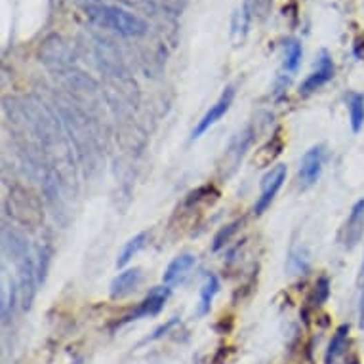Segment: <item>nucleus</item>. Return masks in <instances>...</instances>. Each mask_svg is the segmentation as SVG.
Segmentation results:
<instances>
[{
  "label": "nucleus",
  "instance_id": "nucleus-1",
  "mask_svg": "<svg viewBox=\"0 0 364 364\" xmlns=\"http://www.w3.org/2000/svg\"><path fill=\"white\" fill-rule=\"evenodd\" d=\"M84 12L90 21L99 25L102 29L117 32L126 39H137L149 31L147 21L134 12L117 6V4H105V2H88Z\"/></svg>",
  "mask_w": 364,
  "mask_h": 364
},
{
  "label": "nucleus",
  "instance_id": "nucleus-2",
  "mask_svg": "<svg viewBox=\"0 0 364 364\" xmlns=\"http://www.w3.org/2000/svg\"><path fill=\"white\" fill-rule=\"evenodd\" d=\"M4 248L10 253V258L14 260L17 269V277H19V290L23 296V307L29 309L35 298V286L39 282V278L35 275V263H32L31 256H29V248L23 238L17 233H8L4 229Z\"/></svg>",
  "mask_w": 364,
  "mask_h": 364
},
{
  "label": "nucleus",
  "instance_id": "nucleus-3",
  "mask_svg": "<svg viewBox=\"0 0 364 364\" xmlns=\"http://www.w3.org/2000/svg\"><path fill=\"white\" fill-rule=\"evenodd\" d=\"M8 215L23 227L37 229L44 222V210L40 198L23 185H14L6 197Z\"/></svg>",
  "mask_w": 364,
  "mask_h": 364
},
{
  "label": "nucleus",
  "instance_id": "nucleus-4",
  "mask_svg": "<svg viewBox=\"0 0 364 364\" xmlns=\"http://www.w3.org/2000/svg\"><path fill=\"white\" fill-rule=\"evenodd\" d=\"M286 172L288 170H286L285 164H277V166H273L267 174L263 175L262 193H260V198L253 204V214L260 215L269 208L271 202L275 200L277 193L282 187V183L286 182Z\"/></svg>",
  "mask_w": 364,
  "mask_h": 364
},
{
  "label": "nucleus",
  "instance_id": "nucleus-5",
  "mask_svg": "<svg viewBox=\"0 0 364 364\" xmlns=\"http://www.w3.org/2000/svg\"><path fill=\"white\" fill-rule=\"evenodd\" d=\"M170 298V288L166 285L164 286H155V288H151V292L145 296V300L137 305V307L126 315V317L122 318L119 323L120 325H124V323H132V320H137V318L143 317H155V315H159L160 311L164 309V303Z\"/></svg>",
  "mask_w": 364,
  "mask_h": 364
},
{
  "label": "nucleus",
  "instance_id": "nucleus-6",
  "mask_svg": "<svg viewBox=\"0 0 364 364\" xmlns=\"http://www.w3.org/2000/svg\"><path fill=\"white\" fill-rule=\"evenodd\" d=\"M334 73H336V67H334L332 56L326 50H320L317 57V69L301 82L300 95L315 94L318 88H323L326 82L334 79Z\"/></svg>",
  "mask_w": 364,
  "mask_h": 364
},
{
  "label": "nucleus",
  "instance_id": "nucleus-7",
  "mask_svg": "<svg viewBox=\"0 0 364 364\" xmlns=\"http://www.w3.org/2000/svg\"><path fill=\"white\" fill-rule=\"evenodd\" d=\"M325 157L326 153L323 145H315L303 155L300 170H298V178H300L303 189H307V187L318 182V178L323 174V166H325Z\"/></svg>",
  "mask_w": 364,
  "mask_h": 364
},
{
  "label": "nucleus",
  "instance_id": "nucleus-8",
  "mask_svg": "<svg viewBox=\"0 0 364 364\" xmlns=\"http://www.w3.org/2000/svg\"><path fill=\"white\" fill-rule=\"evenodd\" d=\"M233 99H235V88L227 86L223 90V94L220 95V99L206 111V115L202 119L198 120V124L195 126V130L191 132V140H198L200 135L208 132L210 128L214 126L218 120L222 119L225 113L229 111V107L233 105Z\"/></svg>",
  "mask_w": 364,
  "mask_h": 364
},
{
  "label": "nucleus",
  "instance_id": "nucleus-9",
  "mask_svg": "<svg viewBox=\"0 0 364 364\" xmlns=\"http://www.w3.org/2000/svg\"><path fill=\"white\" fill-rule=\"evenodd\" d=\"M364 235V198L356 200L353 208H351V214H349L347 222L343 225L341 231V242L347 250H353Z\"/></svg>",
  "mask_w": 364,
  "mask_h": 364
},
{
  "label": "nucleus",
  "instance_id": "nucleus-10",
  "mask_svg": "<svg viewBox=\"0 0 364 364\" xmlns=\"http://www.w3.org/2000/svg\"><path fill=\"white\" fill-rule=\"evenodd\" d=\"M143 282V271L140 267L134 269H126L119 273L117 277L113 278L111 286H109V292H111L113 300H122L130 294H134L140 285Z\"/></svg>",
  "mask_w": 364,
  "mask_h": 364
},
{
  "label": "nucleus",
  "instance_id": "nucleus-11",
  "mask_svg": "<svg viewBox=\"0 0 364 364\" xmlns=\"http://www.w3.org/2000/svg\"><path fill=\"white\" fill-rule=\"evenodd\" d=\"M282 149H285V140H282L280 132H275V134L271 135L269 142H265L260 149L253 151L252 162L258 168L271 166L280 157Z\"/></svg>",
  "mask_w": 364,
  "mask_h": 364
},
{
  "label": "nucleus",
  "instance_id": "nucleus-12",
  "mask_svg": "<svg viewBox=\"0 0 364 364\" xmlns=\"http://www.w3.org/2000/svg\"><path fill=\"white\" fill-rule=\"evenodd\" d=\"M253 135H256L253 128L248 126L246 130H242V132H240V134H238L233 142H231L229 149H227V153H225V162H227V166L231 168V174L235 172V168L238 166V162H240L242 157H245V151L250 147ZM225 168H223V170H225Z\"/></svg>",
  "mask_w": 364,
  "mask_h": 364
},
{
  "label": "nucleus",
  "instance_id": "nucleus-13",
  "mask_svg": "<svg viewBox=\"0 0 364 364\" xmlns=\"http://www.w3.org/2000/svg\"><path fill=\"white\" fill-rule=\"evenodd\" d=\"M195 262H197V258H195L193 253H180V256H175L174 260L168 263L166 271H164V275H162V282L166 286L180 282V280L189 273L191 267L195 265Z\"/></svg>",
  "mask_w": 364,
  "mask_h": 364
},
{
  "label": "nucleus",
  "instance_id": "nucleus-14",
  "mask_svg": "<svg viewBox=\"0 0 364 364\" xmlns=\"http://www.w3.org/2000/svg\"><path fill=\"white\" fill-rule=\"evenodd\" d=\"M347 338H349V325H341L336 328L332 340L328 343L325 355V364H334L341 356V353L347 347Z\"/></svg>",
  "mask_w": 364,
  "mask_h": 364
},
{
  "label": "nucleus",
  "instance_id": "nucleus-15",
  "mask_svg": "<svg viewBox=\"0 0 364 364\" xmlns=\"http://www.w3.org/2000/svg\"><path fill=\"white\" fill-rule=\"evenodd\" d=\"M301 57H303V50H301L300 40H285V65H282V69L288 77H292L294 73L300 69Z\"/></svg>",
  "mask_w": 364,
  "mask_h": 364
},
{
  "label": "nucleus",
  "instance_id": "nucleus-16",
  "mask_svg": "<svg viewBox=\"0 0 364 364\" xmlns=\"http://www.w3.org/2000/svg\"><path fill=\"white\" fill-rule=\"evenodd\" d=\"M349 119H351V130L358 134L364 124V95L358 92H351L347 95Z\"/></svg>",
  "mask_w": 364,
  "mask_h": 364
},
{
  "label": "nucleus",
  "instance_id": "nucleus-17",
  "mask_svg": "<svg viewBox=\"0 0 364 364\" xmlns=\"http://www.w3.org/2000/svg\"><path fill=\"white\" fill-rule=\"evenodd\" d=\"M220 292V280L215 275H208L204 278V285L200 288V303H198V315L202 317L206 313H210L212 301H214L215 294Z\"/></svg>",
  "mask_w": 364,
  "mask_h": 364
},
{
  "label": "nucleus",
  "instance_id": "nucleus-18",
  "mask_svg": "<svg viewBox=\"0 0 364 364\" xmlns=\"http://www.w3.org/2000/svg\"><path fill=\"white\" fill-rule=\"evenodd\" d=\"M147 238H149V235H147L145 231H143V233H137L135 237L130 238L126 245H124V248H122V252L119 253V258H117V265H119V267H124L126 263H130V260L134 258L135 253H140L143 248H145Z\"/></svg>",
  "mask_w": 364,
  "mask_h": 364
},
{
  "label": "nucleus",
  "instance_id": "nucleus-19",
  "mask_svg": "<svg viewBox=\"0 0 364 364\" xmlns=\"http://www.w3.org/2000/svg\"><path fill=\"white\" fill-rule=\"evenodd\" d=\"M218 197H220V191L215 189L214 185H202V187H198L197 191H193V193L187 195L185 204L195 206V204H200V202L210 204V202H214Z\"/></svg>",
  "mask_w": 364,
  "mask_h": 364
},
{
  "label": "nucleus",
  "instance_id": "nucleus-20",
  "mask_svg": "<svg viewBox=\"0 0 364 364\" xmlns=\"http://www.w3.org/2000/svg\"><path fill=\"white\" fill-rule=\"evenodd\" d=\"M328 298H330V278L320 277L317 280L315 288H313V292H311L309 305H311V307H320L323 303H326Z\"/></svg>",
  "mask_w": 364,
  "mask_h": 364
},
{
  "label": "nucleus",
  "instance_id": "nucleus-21",
  "mask_svg": "<svg viewBox=\"0 0 364 364\" xmlns=\"http://www.w3.org/2000/svg\"><path fill=\"white\" fill-rule=\"evenodd\" d=\"M240 225H242V222H240V220H237V222L229 223V225H225V227H222V229L218 231V233H215V237H214V245H212V250H214V252H218V250H222L225 245H229V240L233 238V235L237 233Z\"/></svg>",
  "mask_w": 364,
  "mask_h": 364
},
{
  "label": "nucleus",
  "instance_id": "nucleus-22",
  "mask_svg": "<svg viewBox=\"0 0 364 364\" xmlns=\"http://www.w3.org/2000/svg\"><path fill=\"white\" fill-rule=\"evenodd\" d=\"M271 4H273V0H246L245 8L248 10L250 17L265 19L271 12Z\"/></svg>",
  "mask_w": 364,
  "mask_h": 364
},
{
  "label": "nucleus",
  "instance_id": "nucleus-23",
  "mask_svg": "<svg viewBox=\"0 0 364 364\" xmlns=\"http://www.w3.org/2000/svg\"><path fill=\"white\" fill-rule=\"evenodd\" d=\"M250 19L252 17H250V14H248V10L245 6H242V10L235 12V16H233V35H237V39H245Z\"/></svg>",
  "mask_w": 364,
  "mask_h": 364
},
{
  "label": "nucleus",
  "instance_id": "nucleus-24",
  "mask_svg": "<svg viewBox=\"0 0 364 364\" xmlns=\"http://www.w3.org/2000/svg\"><path fill=\"white\" fill-rule=\"evenodd\" d=\"M286 364H315L311 345H301V347L292 349L288 358H286Z\"/></svg>",
  "mask_w": 364,
  "mask_h": 364
},
{
  "label": "nucleus",
  "instance_id": "nucleus-25",
  "mask_svg": "<svg viewBox=\"0 0 364 364\" xmlns=\"http://www.w3.org/2000/svg\"><path fill=\"white\" fill-rule=\"evenodd\" d=\"M178 323H180V318H178V317H172V318H170V320H168V323H164V325H162V326H159V328H157L155 332L151 334L149 338H145V341L159 340V338H162V336H164V334H166L168 330H170V328H174V326L178 325Z\"/></svg>",
  "mask_w": 364,
  "mask_h": 364
},
{
  "label": "nucleus",
  "instance_id": "nucleus-26",
  "mask_svg": "<svg viewBox=\"0 0 364 364\" xmlns=\"http://www.w3.org/2000/svg\"><path fill=\"white\" fill-rule=\"evenodd\" d=\"M48 262H50V250H48V248H44V250H40L39 282H44V277H46V271H48Z\"/></svg>",
  "mask_w": 364,
  "mask_h": 364
},
{
  "label": "nucleus",
  "instance_id": "nucleus-27",
  "mask_svg": "<svg viewBox=\"0 0 364 364\" xmlns=\"http://www.w3.org/2000/svg\"><path fill=\"white\" fill-rule=\"evenodd\" d=\"M358 326L364 330V292L361 298V307H358Z\"/></svg>",
  "mask_w": 364,
  "mask_h": 364
},
{
  "label": "nucleus",
  "instance_id": "nucleus-28",
  "mask_svg": "<svg viewBox=\"0 0 364 364\" xmlns=\"http://www.w3.org/2000/svg\"><path fill=\"white\" fill-rule=\"evenodd\" d=\"M361 273H363V275H364V262H363V267H361Z\"/></svg>",
  "mask_w": 364,
  "mask_h": 364
}]
</instances>
